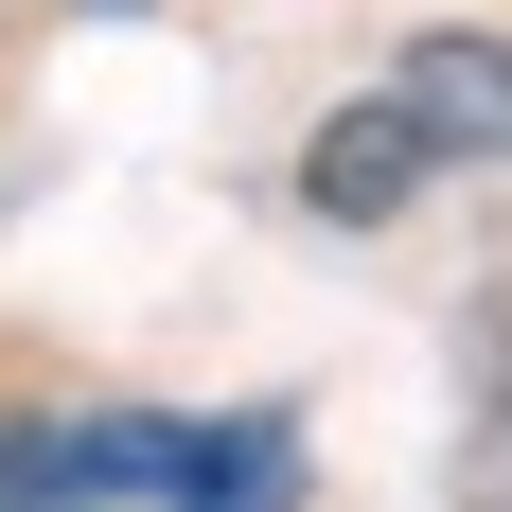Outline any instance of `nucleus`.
Returning a JSON list of instances; mask_svg holds the SVG:
<instances>
[{
	"label": "nucleus",
	"instance_id": "obj_1",
	"mask_svg": "<svg viewBox=\"0 0 512 512\" xmlns=\"http://www.w3.org/2000/svg\"><path fill=\"white\" fill-rule=\"evenodd\" d=\"M159 512H301V407H159Z\"/></svg>",
	"mask_w": 512,
	"mask_h": 512
},
{
	"label": "nucleus",
	"instance_id": "obj_2",
	"mask_svg": "<svg viewBox=\"0 0 512 512\" xmlns=\"http://www.w3.org/2000/svg\"><path fill=\"white\" fill-rule=\"evenodd\" d=\"M424 177H442V142H424L389 89H354V106H336V124L301 142V212H318V230H389Z\"/></svg>",
	"mask_w": 512,
	"mask_h": 512
},
{
	"label": "nucleus",
	"instance_id": "obj_3",
	"mask_svg": "<svg viewBox=\"0 0 512 512\" xmlns=\"http://www.w3.org/2000/svg\"><path fill=\"white\" fill-rule=\"evenodd\" d=\"M389 106H407L442 159H512V36H477V18L407 36V53H389Z\"/></svg>",
	"mask_w": 512,
	"mask_h": 512
},
{
	"label": "nucleus",
	"instance_id": "obj_4",
	"mask_svg": "<svg viewBox=\"0 0 512 512\" xmlns=\"http://www.w3.org/2000/svg\"><path fill=\"white\" fill-rule=\"evenodd\" d=\"M460 512H512V301L460 318Z\"/></svg>",
	"mask_w": 512,
	"mask_h": 512
}]
</instances>
